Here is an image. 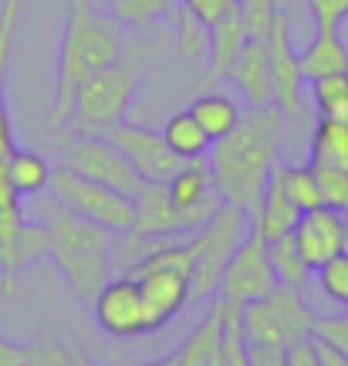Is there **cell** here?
Masks as SVG:
<instances>
[{
	"mask_svg": "<svg viewBox=\"0 0 348 366\" xmlns=\"http://www.w3.org/2000/svg\"><path fill=\"white\" fill-rule=\"evenodd\" d=\"M281 132L284 112L274 102L247 105L237 126L210 146L207 167L227 204H237L247 214L257 210L267 177L281 163Z\"/></svg>",
	"mask_w": 348,
	"mask_h": 366,
	"instance_id": "6da1fadb",
	"label": "cell"
},
{
	"mask_svg": "<svg viewBox=\"0 0 348 366\" xmlns=\"http://www.w3.org/2000/svg\"><path fill=\"white\" fill-rule=\"evenodd\" d=\"M129 44V31L118 24L95 0H65V31L58 48V71H54V102L51 126L65 129L75 95L85 81L116 61Z\"/></svg>",
	"mask_w": 348,
	"mask_h": 366,
	"instance_id": "7a4b0ae2",
	"label": "cell"
},
{
	"mask_svg": "<svg viewBox=\"0 0 348 366\" xmlns=\"http://www.w3.org/2000/svg\"><path fill=\"white\" fill-rule=\"evenodd\" d=\"M38 217L51 234V262L61 268L78 302L91 305L95 295L102 292V285L112 278V264H116L112 251H116L118 234L75 214L54 197L48 204H41Z\"/></svg>",
	"mask_w": 348,
	"mask_h": 366,
	"instance_id": "3957f363",
	"label": "cell"
},
{
	"mask_svg": "<svg viewBox=\"0 0 348 366\" xmlns=\"http://www.w3.org/2000/svg\"><path fill=\"white\" fill-rule=\"evenodd\" d=\"M142 81V48L135 41L126 44V51L102 71H95L75 95L68 129L81 136H105L129 116V105Z\"/></svg>",
	"mask_w": 348,
	"mask_h": 366,
	"instance_id": "277c9868",
	"label": "cell"
},
{
	"mask_svg": "<svg viewBox=\"0 0 348 366\" xmlns=\"http://www.w3.org/2000/svg\"><path fill=\"white\" fill-rule=\"evenodd\" d=\"M254 231V221L244 207L223 204L200 231H193V268H190V305L210 302L217 295L223 268Z\"/></svg>",
	"mask_w": 348,
	"mask_h": 366,
	"instance_id": "5b68a950",
	"label": "cell"
},
{
	"mask_svg": "<svg viewBox=\"0 0 348 366\" xmlns=\"http://www.w3.org/2000/svg\"><path fill=\"white\" fill-rule=\"evenodd\" d=\"M314 315L318 312L304 302L301 288L277 285L271 295L240 309V326L247 346H291L295 340L311 336Z\"/></svg>",
	"mask_w": 348,
	"mask_h": 366,
	"instance_id": "8992f818",
	"label": "cell"
},
{
	"mask_svg": "<svg viewBox=\"0 0 348 366\" xmlns=\"http://www.w3.org/2000/svg\"><path fill=\"white\" fill-rule=\"evenodd\" d=\"M48 190L54 200H61L65 207H71L75 214L88 217V221L102 224L116 234H132V224H135V207H132V197L118 194L105 183L91 180L85 173L71 170V167H51L48 177Z\"/></svg>",
	"mask_w": 348,
	"mask_h": 366,
	"instance_id": "52a82bcc",
	"label": "cell"
},
{
	"mask_svg": "<svg viewBox=\"0 0 348 366\" xmlns=\"http://www.w3.org/2000/svg\"><path fill=\"white\" fill-rule=\"evenodd\" d=\"M126 274H132L139 282L142 312H145V336L163 332L190 305V274L176 268V264L142 258Z\"/></svg>",
	"mask_w": 348,
	"mask_h": 366,
	"instance_id": "ba28073f",
	"label": "cell"
},
{
	"mask_svg": "<svg viewBox=\"0 0 348 366\" xmlns=\"http://www.w3.org/2000/svg\"><path fill=\"white\" fill-rule=\"evenodd\" d=\"M65 163L71 170L85 173V177L105 183V187H112V190H118V194H126V197H132L145 183L135 173V167L126 159V153L108 136H81V132H71L65 139Z\"/></svg>",
	"mask_w": 348,
	"mask_h": 366,
	"instance_id": "9c48e42d",
	"label": "cell"
},
{
	"mask_svg": "<svg viewBox=\"0 0 348 366\" xmlns=\"http://www.w3.org/2000/svg\"><path fill=\"white\" fill-rule=\"evenodd\" d=\"M274 288H277V274H274L271 258H267V241L250 231V234L240 241V248L233 251V258L227 262V268H223L217 299H223L227 305L244 309L250 302L271 295Z\"/></svg>",
	"mask_w": 348,
	"mask_h": 366,
	"instance_id": "30bf717a",
	"label": "cell"
},
{
	"mask_svg": "<svg viewBox=\"0 0 348 366\" xmlns=\"http://www.w3.org/2000/svg\"><path fill=\"white\" fill-rule=\"evenodd\" d=\"M267 65H271V85H274V105L284 112V119H304L308 105L301 99V68H297V51L291 41V14L284 7L274 17L267 31Z\"/></svg>",
	"mask_w": 348,
	"mask_h": 366,
	"instance_id": "8fae6325",
	"label": "cell"
},
{
	"mask_svg": "<svg viewBox=\"0 0 348 366\" xmlns=\"http://www.w3.org/2000/svg\"><path fill=\"white\" fill-rule=\"evenodd\" d=\"M105 136L126 153V159L135 167V173L149 183H166L169 177H176V173L186 167V159H180L169 149V143L163 139V132L149 129V126H135L129 119H122V122L112 126Z\"/></svg>",
	"mask_w": 348,
	"mask_h": 366,
	"instance_id": "7c38bea8",
	"label": "cell"
},
{
	"mask_svg": "<svg viewBox=\"0 0 348 366\" xmlns=\"http://www.w3.org/2000/svg\"><path fill=\"white\" fill-rule=\"evenodd\" d=\"M91 319L112 340H139L145 336V312H142L139 282L132 274H116L102 285L91 302Z\"/></svg>",
	"mask_w": 348,
	"mask_h": 366,
	"instance_id": "4fadbf2b",
	"label": "cell"
},
{
	"mask_svg": "<svg viewBox=\"0 0 348 366\" xmlns=\"http://www.w3.org/2000/svg\"><path fill=\"white\" fill-rule=\"evenodd\" d=\"M132 207H135V224L132 234L142 241H176V237L190 234L183 224L180 210L173 207L166 194V183H142L132 194Z\"/></svg>",
	"mask_w": 348,
	"mask_h": 366,
	"instance_id": "5bb4252c",
	"label": "cell"
},
{
	"mask_svg": "<svg viewBox=\"0 0 348 366\" xmlns=\"http://www.w3.org/2000/svg\"><path fill=\"white\" fill-rule=\"evenodd\" d=\"M295 241L311 272H318L324 262L342 254V214L335 207H314L304 210L295 227Z\"/></svg>",
	"mask_w": 348,
	"mask_h": 366,
	"instance_id": "9a60e30c",
	"label": "cell"
},
{
	"mask_svg": "<svg viewBox=\"0 0 348 366\" xmlns=\"http://www.w3.org/2000/svg\"><path fill=\"white\" fill-rule=\"evenodd\" d=\"M227 79L233 81V89L240 92V99H247V105L274 102L271 65H267V38L247 41L244 51L237 54V61L227 71Z\"/></svg>",
	"mask_w": 348,
	"mask_h": 366,
	"instance_id": "2e32d148",
	"label": "cell"
},
{
	"mask_svg": "<svg viewBox=\"0 0 348 366\" xmlns=\"http://www.w3.org/2000/svg\"><path fill=\"white\" fill-rule=\"evenodd\" d=\"M301 214L304 210L297 207L295 200L287 197L284 190V180H281V163L271 170L267 177V187H264V197H260L257 210L250 214V221H254V234H260L264 241H274V237L281 234H291L301 221Z\"/></svg>",
	"mask_w": 348,
	"mask_h": 366,
	"instance_id": "e0dca14e",
	"label": "cell"
},
{
	"mask_svg": "<svg viewBox=\"0 0 348 366\" xmlns=\"http://www.w3.org/2000/svg\"><path fill=\"white\" fill-rule=\"evenodd\" d=\"M250 41V31H247L244 11L240 4L233 0L230 11H223L210 24V44H207V71L210 79H227L230 65L237 61V54L244 51V44Z\"/></svg>",
	"mask_w": 348,
	"mask_h": 366,
	"instance_id": "ac0fdd59",
	"label": "cell"
},
{
	"mask_svg": "<svg viewBox=\"0 0 348 366\" xmlns=\"http://www.w3.org/2000/svg\"><path fill=\"white\" fill-rule=\"evenodd\" d=\"M21 4L24 0H4L0 4V173L7 170V159L17 149L11 129V112H7V68H11L17 31H21Z\"/></svg>",
	"mask_w": 348,
	"mask_h": 366,
	"instance_id": "d6986e66",
	"label": "cell"
},
{
	"mask_svg": "<svg viewBox=\"0 0 348 366\" xmlns=\"http://www.w3.org/2000/svg\"><path fill=\"white\" fill-rule=\"evenodd\" d=\"M297 68L301 79L314 81L335 71H348V44L338 31H314L311 41L297 51Z\"/></svg>",
	"mask_w": 348,
	"mask_h": 366,
	"instance_id": "ffe728a7",
	"label": "cell"
},
{
	"mask_svg": "<svg viewBox=\"0 0 348 366\" xmlns=\"http://www.w3.org/2000/svg\"><path fill=\"white\" fill-rule=\"evenodd\" d=\"M308 163L311 167H328V170L348 173V119L318 116L314 129H311Z\"/></svg>",
	"mask_w": 348,
	"mask_h": 366,
	"instance_id": "44dd1931",
	"label": "cell"
},
{
	"mask_svg": "<svg viewBox=\"0 0 348 366\" xmlns=\"http://www.w3.org/2000/svg\"><path fill=\"white\" fill-rule=\"evenodd\" d=\"M159 132H163V139H166L169 149H173L180 159H186V163H207L213 139H210L207 129L190 116V109L173 112V116L166 119V126H163Z\"/></svg>",
	"mask_w": 348,
	"mask_h": 366,
	"instance_id": "7402d4cb",
	"label": "cell"
},
{
	"mask_svg": "<svg viewBox=\"0 0 348 366\" xmlns=\"http://www.w3.org/2000/svg\"><path fill=\"white\" fill-rule=\"evenodd\" d=\"M240 112H244V105L237 102V99H230V95H223V92H203V95H196L193 105H190V116L207 129V136L213 143L237 126Z\"/></svg>",
	"mask_w": 348,
	"mask_h": 366,
	"instance_id": "603a6c76",
	"label": "cell"
},
{
	"mask_svg": "<svg viewBox=\"0 0 348 366\" xmlns=\"http://www.w3.org/2000/svg\"><path fill=\"white\" fill-rule=\"evenodd\" d=\"M51 258V234H48V227L44 221H31L27 217L24 227H21V234H17V248H14V268H11V295L17 292L21 285V278L24 272H31L34 264L48 262Z\"/></svg>",
	"mask_w": 348,
	"mask_h": 366,
	"instance_id": "cb8c5ba5",
	"label": "cell"
},
{
	"mask_svg": "<svg viewBox=\"0 0 348 366\" xmlns=\"http://www.w3.org/2000/svg\"><path fill=\"white\" fill-rule=\"evenodd\" d=\"M267 258H271V268H274V274H277V285L304 288L311 282V274H314L311 272V264L304 262L301 248H297L295 231L267 241Z\"/></svg>",
	"mask_w": 348,
	"mask_h": 366,
	"instance_id": "d4e9b609",
	"label": "cell"
},
{
	"mask_svg": "<svg viewBox=\"0 0 348 366\" xmlns=\"http://www.w3.org/2000/svg\"><path fill=\"white\" fill-rule=\"evenodd\" d=\"M48 177H51V163L34 149L17 146L7 159V180L21 197H38L41 190H48Z\"/></svg>",
	"mask_w": 348,
	"mask_h": 366,
	"instance_id": "484cf974",
	"label": "cell"
},
{
	"mask_svg": "<svg viewBox=\"0 0 348 366\" xmlns=\"http://www.w3.org/2000/svg\"><path fill=\"white\" fill-rule=\"evenodd\" d=\"M176 7H180V0H105V11L126 31H139V27L169 21Z\"/></svg>",
	"mask_w": 348,
	"mask_h": 366,
	"instance_id": "4316f807",
	"label": "cell"
},
{
	"mask_svg": "<svg viewBox=\"0 0 348 366\" xmlns=\"http://www.w3.org/2000/svg\"><path fill=\"white\" fill-rule=\"evenodd\" d=\"M314 112L324 119H348V71H335L308 81Z\"/></svg>",
	"mask_w": 348,
	"mask_h": 366,
	"instance_id": "83f0119b",
	"label": "cell"
},
{
	"mask_svg": "<svg viewBox=\"0 0 348 366\" xmlns=\"http://www.w3.org/2000/svg\"><path fill=\"white\" fill-rule=\"evenodd\" d=\"M281 180H284V190H287V197H291V200H295L301 210L324 207L318 177H314V170H311L308 163H301V167H287V163H281Z\"/></svg>",
	"mask_w": 348,
	"mask_h": 366,
	"instance_id": "f1b7e54d",
	"label": "cell"
},
{
	"mask_svg": "<svg viewBox=\"0 0 348 366\" xmlns=\"http://www.w3.org/2000/svg\"><path fill=\"white\" fill-rule=\"evenodd\" d=\"M173 24H176V31H180V44H183V51L190 54V58H200V54L207 51V44H210V27L196 17L186 4H180L176 7V14L169 17Z\"/></svg>",
	"mask_w": 348,
	"mask_h": 366,
	"instance_id": "f546056e",
	"label": "cell"
},
{
	"mask_svg": "<svg viewBox=\"0 0 348 366\" xmlns=\"http://www.w3.org/2000/svg\"><path fill=\"white\" fill-rule=\"evenodd\" d=\"M27 366H81V353L61 340H38L27 346Z\"/></svg>",
	"mask_w": 348,
	"mask_h": 366,
	"instance_id": "4dcf8cb0",
	"label": "cell"
},
{
	"mask_svg": "<svg viewBox=\"0 0 348 366\" xmlns=\"http://www.w3.org/2000/svg\"><path fill=\"white\" fill-rule=\"evenodd\" d=\"M314 278H318V285L328 299L348 309V254H335L332 262H324L314 272Z\"/></svg>",
	"mask_w": 348,
	"mask_h": 366,
	"instance_id": "1f68e13d",
	"label": "cell"
},
{
	"mask_svg": "<svg viewBox=\"0 0 348 366\" xmlns=\"http://www.w3.org/2000/svg\"><path fill=\"white\" fill-rule=\"evenodd\" d=\"M237 4H240V11H244L250 38H267L274 17L284 11V0H237Z\"/></svg>",
	"mask_w": 348,
	"mask_h": 366,
	"instance_id": "d6a6232c",
	"label": "cell"
},
{
	"mask_svg": "<svg viewBox=\"0 0 348 366\" xmlns=\"http://www.w3.org/2000/svg\"><path fill=\"white\" fill-rule=\"evenodd\" d=\"M311 170H314V177H318L324 207H335L338 214H342V207L348 204V173L345 170H328V167H311Z\"/></svg>",
	"mask_w": 348,
	"mask_h": 366,
	"instance_id": "836d02e7",
	"label": "cell"
},
{
	"mask_svg": "<svg viewBox=\"0 0 348 366\" xmlns=\"http://www.w3.org/2000/svg\"><path fill=\"white\" fill-rule=\"evenodd\" d=\"M314 31H342L348 21V0H308Z\"/></svg>",
	"mask_w": 348,
	"mask_h": 366,
	"instance_id": "e575fe53",
	"label": "cell"
},
{
	"mask_svg": "<svg viewBox=\"0 0 348 366\" xmlns=\"http://www.w3.org/2000/svg\"><path fill=\"white\" fill-rule=\"evenodd\" d=\"M311 336L324 340L328 346H335L338 353L348 356V315H314V326H311Z\"/></svg>",
	"mask_w": 348,
	"mask_h": 366,
	"instance_id": "d590c367",
	"label": "cell"
},
{
	"mask_svg": "<svg viewBox=\"0 0 348 366\" xmlns=\"http://www.w3.org/2000/svg\"><path fill=\"white\" fill-rule=\"evenodd\" d=\"M287 366H322L318 363V350H314V336L295 340L287 346Z\"/></svg>",
	"mask_w": 348,
	"mask_h": 366,
	"instance_id": "8d00e7d4",
	"label": "cell"
},
{
	"mask_svg": "<svg viewBox=\"0 0 348 366\" xmlns=\"http://www.w3.org/2000/svg\"><path fill=\"white\" fill-rule=\"evenodd\" d=\"M180 4H186V7H190V11H193L207 27L213 24L223 11H230L233 7V0H180Z\"/></svg>",
	"mask_w": 348,
	"mask_h": 366,
	"instance_id": "74e56055",
	"label": "cell"
},
{
	"mask_svg": "<svg viewBox=\"0 0 348 366\" xmlns=\"http://www.w3.org/2000/svg\"><path fill=\"white\" fill-rule=\"evenodd\" d=\"M250 366H287V346H247Z\"/></svg>",
	"mask_w": 348,
	"mask_h": 366,
	"instance_id": "f35d334b",
	"label": "cell"
},
{
	"mask_svg": "<svg viewBox=\"0 0 348 366\" xmlns=\"http://www.w3.org/2000/svg\"><path fill=\"white\" fill-rule=\"evenodd\" d=\"M0 366H27V346L0 336Z\"/></svg>",
	"mask_w": 348,
	"mask_h": 366,
	"instance_id": "ab89813d",
	"label": "cell"
},
{
	"mask_svg": "<svg viewBox=\"0 0 348 366\" xmlns=\"http://www.w3.org/2000/svg\"><path fill=\"white\" fill-rule=\"evenodd\" d=\"M314 350H318V363L322 366H348V356L338 353L335 346H328V342L318 340V336H314Z\"/></svg>",
	"mask_w": 348,
	"mask_h": 366,
	"instance_id": "60d3db41",
	"label": "cell"
},
{
	"mask_svg": "<svg viewBox=\"0 0 348 366\" xmlns=\"http://www.w3.org/2000/svg\"><path fill=\"white\" fill-rule=\"evenodd\" d=\"M139 366H180V350L169 356H159V360H149V363H139Z\"/></svg>",
	"mask_w": 348,
	"mask_h": 366,
	"instance_id": "b9f144b4",
	"label": "cell"
},
{
	"mask_svg": "<svg viewBox=\"0 0 348 366\" xmlns=\"http://www.w3.org/2000/svg\"><path fill=\"white\" fill-rule=\"evenodd\" d=\"M342 254H348V217H342Z\"/></svg>",
	"mask_w": 348,
	"mask_h": 366,
	"instance_id": "7bdbcfd3",
	"label": "cell"
},
{
	"mask_svg": "<svg viewBox=\"0 0 348 366\" xmlns=\"http://www.w3.org/2000/svg\"><path fill=\"white\" fill-rule=\"evenodd\" d=\"M81 366H98V363H95L91 356H85V353H81Z\"/></svg>",
	"mask_w": 348,
	"mask_h": 366,
	"instance_id": "ee69618b",
	"label": "cell"
},
{
	"mask_svg": "<svg viewBox=\"0 0 348 366\" xmlns=\"http://www.w3.org/2000/svg\"><path fill=\"white\" fill-rule=\"evenodd\" d=\"M342 217H348V204H345V207H342Z\"/></svg>",
	"mask_w": 348,
	"mask_h": 366,
	"instance_id": "f6af8a7d",
	"label": "cell"
}]
</instances>
